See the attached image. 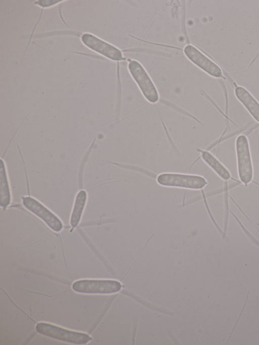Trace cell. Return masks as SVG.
Returning a JSON list of instances; mask_svg holds the SVG:
<instances>
[{
	"label": "cell",
	"mask_w": 259,
	"mask_h": 345,
	"mask_svg": "<svg viewBox=\"0 0 259 345\" xmlns=\"http://www.w3.org/2000/svg\"><path fill=\"white\" fill-rule=\"evenodd\" d=\"M36 330L41 334L71 343L84 344L92 340L88 334L63 328L46 322L38 323Z\"/></svg>",
	"instance_id": "obj_3"
},
{
	"label": "cell",
	"mask_w": 259,
	"mask_h": 345,
	"mask_svg": "<svg viewBox=\"0 0 259 345\" xmlns=\"http://www.w3.org/2000/svg\"><path fill=\"white\" fill-rule=\"evenodd\" d=\"M156 182L160 186L190 190H202L208 184L206 179L200 175L166 172L159 174Z\"/></svg>",
	"instance_id": "obj_2"
},
{
	"label": "cell",
	"mask_w": 259,
	"mask_h": 345,
	"mask_svg": "<svg viewBox=\"0 0 259 345\" xmlns=\"http://www.w3.org/2000/svg\"><path fill=\"white\" fill-rule=\"evenodd\" d=\"M87 193L84 190H80L76 195L70 219L71 231H72L80 223L87 203Z\"/></svg>",
	"instance_id": "obj_11"
},
{
	"label": "cell",
	"mask_w": 259,
	"mask_h": 345,
	"mask_svg": "<svg viewBox=\"0 0 259 345\" xmlns=\"http://www.w3.org/2000/svg\"><path fill=\"white\" fill-rule=\"evenodd\" d=\"M79 36L82 44L92 51L112 61L125 60L120 50L95 35L84 32Z\"/></svg>",
	"instance_id": "obj_5"
},
{
	"label": "cell",
	"mask_w": 259,
	"mask_h": 345,
	"mask_svg": "<svg viewBox=\"0 0 259 345\" xmlns=\"http://www.w3.org/2000/svg\"><path fill=\"white\" fill-rule=\"evenodd\" d=\"M66 1L64 0H55V1H37L33 2V4L36 6H38L42 9L49 8L54 7L58 4L61 3L62 2Z\"/></svg>",
	"instance_id": "obj_13"
},
{
	"label": "cell",
	"mask_w": 259,
	"mask_h": 345,
	"mask_svg": "<svg viewBox=\"0 0 259 345\" xmlns=\"http://www.w3.org/2000/svg\"><path fill=\"white\" fill-rule=\"evenodd\" d=\"M23 206L41 219L51 230L60 232L63 227L61 220L37 200L30 196L22 197Z\"/></svg>",
	"instance_id": "obj_7"
},
{
	"label": "cell",
	"mask_w": 259,
	"mask_h": 345,
	"mask_svg": "<svg viewBox=\"0 0 259 345\" xmlns=\"http://www.w3.org/2000/svg\"><path fill=\"white\" fill-rule=\"evenodd\" d=\"M234 94L252 117L259 123V102L245 88L236 85Z\"/></svg>",
	"instance_id": "obj_9"
},
{
	"label": "cell",
	"mask_w": 259,
	"mask_h": 345,
	"mask_svg": "<svg viewBox=\"0 0 259 345\" xmlns=\"http://www.w3.org/2000/svg\"><path fill=\"white\" fill-rule=\"evenodd\" d=\"M128 68L145 98L149 103H157L159 99L158 91L142 65L136 60H131L128 64Z\"/></svg>",
	"instance_id": "obj_4"
},
{
	"label": "cell",
	"mask_w": 259,
	"mask_h": 345,
	"mask_svg": "<svg viewBox=\"0 0 259 345\" xmlns=\"http://www.w3.org/2000/svg\"><path fill=\"white\" fill-rule=\"evenodd\" d=\"M184 53L194 64L211 76L225 78L220 66L196 47L187 45L184 49Z\"/></svg>",
	"instance_id": "obj_8"
},
{
	"label": "cell",
	"mask_w": 259,
	"mask_h": 345,
	"mask_svg": "<svg viewBox=\"0 0 259 345\" xmlns=\"http://www.w3.org/2000/svg\"><path fill=\"white\" fill-rule=\"evenodd\" d=\"M77 292L85 294H111L119 291L121 285L113 280L82 279L76 281L72 286Z\"/></svg>",
	"instance_id": "obj_6"
},
{
	"label": "cell",
	"mask_w": 259,
	"mask_h": 345,
	"mask_svg": "<svg viewBox=\"0 0 259 345\" xmlns=\"http://www.w3.org/2000/svg\"><path fill=\"white\" fill-rule=\"evenodd\" d=\"M235 151L238 178L247 186L253 180L254 170L249 142L245 135L241 134L236 138Z\"/></svg>",
	"instance_id": "obj_1"
},
{
	"label": "cell",
	"mask_w": 259,
	"mask_h": 345,
	"mask_svg": "<svg viewBox=\"0 0 259 345\" xmlns=\"http://www.w3.org/2000/svg\"><path fill=\"white\" fill-rule=\"evenodd\" d=\"M202 160L221 179L228 181L231 179L229 169L213 154L207 150L199 149Z\"/></svg>",
	"instance_id": "obj_10"
},
{
	"label": "cell",
	"mask_w": 259,
	"mask_h": 345,
	"mask_svg": "<svg viewBox=\"0 0 259 345\" xmlns=\"http://www.w3.org/2000/svg\"><path fill=\"white\" fill-rule=\"evenodd\" d=\"M0 173V205L5 207L10 204L11 196L5 165L2 159L1 160Z\"/></svg>",
	"instance_id": "obj_12"
}]
</instances>
